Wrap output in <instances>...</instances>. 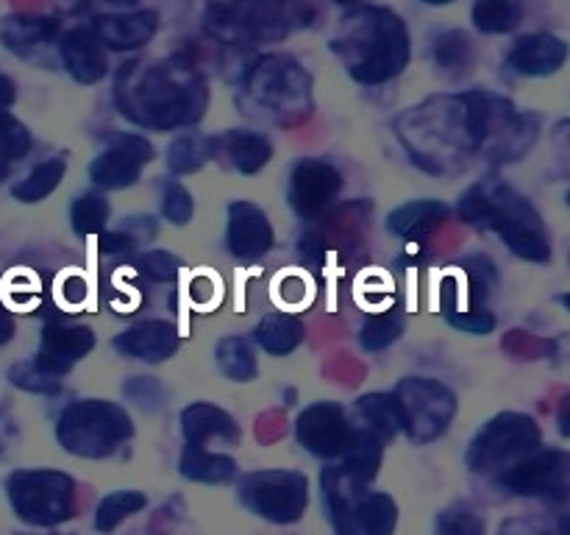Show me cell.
<instances>
[{
	"instance_id": "cell-1",
	"label": "cell",
	"mask_w": 570,
	"mask_h": 535,
	"mask_svg": "<svg viewBox=\"0 0 570 535\" xmlns=\"http://www.w3.org/2000/svg\"><path fill=\"white\" fill-rule=\"evenodd\" d=\"M395 132L410 159L426 173H454L473 154L490 162L521 159L540 134V117L518 111L510 98L490 89L429 95L395 117Z\"/></svg>"
},
{
	"instance_id": "cell-2",
	"label": "cell",
	"mask_w": 570,
	"mask_h": 535,
	"mask_svg": "<svg viewBox=\"0 0 570 535\" xmlns=\"http://www.w3.org/2000/svg\"><path fill=\"white\" fill-rule=\"evenodd\" d=\"M115 106L142 128H187L209 109V81L184 56L131 59L115 76Z\"/></svg>"
},
{
	"instance_id": "cell-3",
	"label": "cell",
	"mask_w": 570,
	"mask_h": 535,
	"mask_svg": "<svg viewBox=\"0 0 570 535\" xmlns=\"http://www.w3.org/2000/svg\"><path fill=\"white\" fill-rule=\"evenodd\" d=\"M328 45L345 72L365 87L393 81L412 59L410 28L387 6H354L340 17Z\"/></svg>"
},
{
	"instance_id": "cell-4",
	"label": "cell",
	"mask_w": 570,
	"mask_h": 535,
	"mask_svg": "<svg viewBox=\"0 0 570 535\" xmlns=\"http://www.w3.org/2000/svg\"><path fill=\"white\" fill-rule=\"evenodd\" d=\"M312 72L289 54H262L245 61L237 76V104L254 120L295 126L315 106Z\"/></svg>"
},
{
	"instance_id": "cell-5",
	"label": "cell",
	"mask_w": 570,
	"mask_h": 535,
	"mask_svg": "<svg viewBox=\"0 0 570 535\" xmlns=\"http://www.w3.org/2000/svg\"><path fill=\"white\" fill-rule=\"evenodd\" d=\"M456 212L465 223L493 228L507 249L529 262L551 260V237L543 217L527 195L499 178H484L462 193Z\"/></svg>"
},
{
	"instance_id": "cell-6",
	"label": "cell",
	"mask_w": 570,
	"mask_h": 535,
	"mask_svg": "<svg viewBox=\"0 0 570 535\" xmlns=\"http://www.w3.org/2000/svg\"><path fill=\"white\" fill-rule=\"evenodd\" d=\"M309 26L293 0H204V28L226 48L282 42L293 26Z\"/></svg>"
},
{
	"instance_id": "cell-7",
	"label": "cell",
	"mask_w": 570,
	"mask_h": 535,
	"mask_svg": "<svg viewBox=\"0 0 570 535\" xmlns=\"http://www.w3.org/2000/svg\"><path fill=\"white\" fill-rule=\"evenodd\" d=\"M134 435L131 416L115 401L83 399L65 407L56 424V438L76 457L100 460Z\"/></svg>"
},
{
	"instance_id": "cell-8",
	"label": "cell",
	"mask_w": 570,
	"mask_h": 535,
	"mask_svg": "<svg viewBox=\"0 0 570 535\" xmlns=\"http://www.w3.org/2000/svg\"><path fill=\"white\" fill-rule=\"evenodd\" d=\"M17 516L33 527H53L76 513V483L53 468H20L6 479Z\"/></svg>"
},
{
	"instance_id": "cell-9",
	"label": "cell",
	"mask_w": 570,
	"mask_h": 535,
	"mask_svg": "<svg viewBox=\"0 0 570 535\" xmlns=\"http://www.w3.org/2000/svg\"><path fill=\"white\" fill-rule=\"evenodd\" d=\"M393 396L399 401L404 432L415 444L438 440L451 427V421L456 416V407H460L454 390L432 377L401 379Z\"/></svg>"
},
{
	"instance_id": "cell-10",
	"label": "cell",
	"mask_w": 570,
	"mask_h": 535,
	"mask_svg": "<svg viewBox=\"0 0 570 535\" xmlns=\"http://www.w3.org/2000/svg\"><path fill=\"white\" fill-rule=\"evenodd\" d=\"M540 449V427L527 412H499L490 418L468 449V466L473 471H495L518 463Z\"/></svg>"
},
{
	"instance_id": "cell-11",
	"label": "cell",
	"mask_w": 570,
	"mask_h": 535,
	"mask_svg": "<svg viewBox=\"0 0 570 535\" xmlns=\"http://www.w3.org/2000/svg\"><path fill=\"white\" fill-rule=\"evenodd\" d=\"M239 499L267 522L293 524L309 505V483L304 474L284 471V468L254 471L239 483Z\"/></svg>"
},
{
	"instance_id": "cell-12",
	"label": "cell",
	"mask_w": 570,
	"mask_h": 535,
	"mask_svg": "<svg viewBox=\"0 0 570 535\" xmlns=\"http://www.w3.org/2000/svg\"><path fill=\"white\" fill-rule=\"evenodd\" d=\"M570 457L562 449H534L532 455L501 471L499 483L521 496H543V499H568Z\"/></svg>"
},
{
	"instance_id": "cell-13",
	"label": "cell",
	"mask_w": 570,
	"mask_h": 535,
	"mask_svg": "<svg viewBox=\"0 0 570 535\" xmlns=\"http://www.w3.org/2000/svg\"><path fill=\"white\" fill-rule=\"evenodd\" d=\"M150 159H154V145L148 143V137L111 132L106 137L104 154L95 156L89 165V178L106 189L131 187Z\"/></svg>"
},
{
	"instance_id": "cell-14",
	"label": "cell",
	"mask_w": 570,
	"mask_h": 535,
	"mask_svg": "<svg viewBox=\"0 0 570 535\" xmlns=\"http://www.w3.org/2000/svg\"><path fill=\"white\" fill-rule=\"evenodd\" d=\"M351 429L354 427L348 424V416L337 401H315L295 421V438L315 457L332 460V457L343 455Z\"/></svg>"
},
{
	"instance_id": "cell-15",
	"label": "cell",
	"mask_w": 570,
	"mask_h": 535,
	"mask_svg": "<svg viewBox=\"0 0 570 535\" xmlns=\"http://www.w3.org/2000/svg\"><path fill=\"white\" fill-rule=\"evenodd\" d=\"M343 187V176L323 159H301L289 176V204L301 217H317L332 206Z\"/></svg>"
},
{
	"instance_id": "cell-16",
	"label": "cell",
	"mask_w": 570,
	"mask_h": 535,
	"mask_svg": "<svg viewBox=\"0 0 570 535\" xmlns=\"http://www.w3.org/2000/svg\"><path fill=\"white\" fill-rule=\"evenodd\" d=\"M61 22L50 14H9L0 22V42L26 61L48 65V50H59Z\"/></svg>"
},
{
	"instance_id": "cell-17",
	"label": "cell",
	"mask_w": 570,
	"mask_h": 535,
	"mask_svg": "<svg viewBox=\"0 0 570 535\" xmlns=\"http://www.w3.org/2000/svg\"><path fill=\"white\" fill-rule=\"evenodd\" d=\"M92 33L106 50H139L154 42L159 31V14L154 9H128L117 14H100L92 20Z\"/></svg>"
},
{
	"instance_id": "cell-18",
	"label": "cell",
	"mask_w": 570,
	"mask_h": 535,
	"mask_svg": "<svg viewBox=\"0 0 570 535\" xmlns=\"http://www.w3.org/2000/svg\"><path fill=\"white\" fill-rule=\"evenodd\" d=\"M568 42L557 33L538 31L518 37L507 54V65L523 78H549L566 67Z\"/></svg>"
},
{
	"instance_id": "cell-19",
	"label": "cell",
	"mask_w": 570,
	"mask_h": 535,
	"mask_svg": "<svg viewBox=\"0 0 570 535\" xmlns=\"http://www.w3.org/2000/svg\"><path fill=\"white\" fill-rule=\"evenodd\" d=\"M226 243L237 260H259L273 249V226L265 212L250 201H234L228 206Z\"/></svg>"
},
{
	"instance_id": "cell-20",
	"label": "cell",
	"mask_w": 570,
	"mask_h": 535,
	"mask_svg": "<svg viewBox=\"0 0 570 535\" xmlns=\"http://www.w3.org/2000/svg\"><path fill=\"white\" fill-rule=\"evenodd\" d=\"M92 346L95 334L89 327H61V323H50V327H45L33 362L42 371L61 379L78 360H83L92 351Z\"/></svg>"
},
{
	"instance_id": "cell-21",
	"label": "cell",
	"mask_w": 570,
	"mask_h": 535,
	"mask_svg": "<svg viewBox=\"0 0 570 535\" xmlns=\"http://www.w3.org/2000/svg\"><path fill=\"white\" fill-rule=\"evenodd\" d=\"M59 61L76 84H98L109 72V56L92 28H70L59 39Z\"/></svg>"
},
{
	"instance_id": "cell-22",
	"label": "cell",
	"mask_w": 570,
	"mask_h": 535,
	"mask_svg": "<svg viewBox=\"0 0 570 535\" xmlns=\"http://www.w3.org/2000/svg\"><path fill=\"white\" fill-rule=\"evenodd\" d=\"M115 349L145 362H161L176 354L178 332L167 321H145L115 338Z\"/></svg>"
},
{
	"instance_id": "cell-23",
	"label": "cell",
	"mask_w": 570,
	"mask_h": 535,
	"mask_svg": "<svg viewBox=\"0 0 570 535\" xmlns=\"http://www.w3.org/2000/svg\"><path fill=\"white\" fill-rule=\"evenodd\" d=\"M181 432L187 438V446H204L206 440H239V427L226 410L215 405H206V401H198V405H189L187 410L181 412Z\"/></svg>"
},
{
	"instance_id": "cell-24",
	"label": "cell",
	"mask_w": 570,
	"mask_h": 535,
	"mask_svg": "<svg viewBox=\"0 0 570 535\" xmlns=\"http://www.w3.org/2000/svg\"><path fill=\"white\" fill-rule=\"evenodd\" d=\"M445 217H449V206H445L443 201L423 198V201H410V204L390 212L387 226L395 237L417 243V240L438 232V226L445 221Z\"/></svg>"
},
{
	"instance_id": "cell-25",
	"label": "cell",
	"mask_w": 570,
	"mask_h": 535,
	"mask_svg": "<svg viewBox=\"0 0 570 535\" xmlns=\"http://www.w3.org/2000/svg\"><path fill=\"white\" fill-rule=\"evenodd\" d=\"M217 150H220L223 156H228V162H232L239 173H245V176L259 173L273 156V145L267 143L265 134L248 132V128L226 132L220 139H215V154Z\"/></svg>"
},
{
	"instance_id": "cell-26",
	"label": "cell",
	"mask_w": 570,
	"mask_h": 535,
	"mask_svg": "<svg viewBox=\"0 0 570 535\" xmlns=\"http://www.w3.org/2000/svg\"><path fill=\"white\" fill-rule=\"evenodd\" d=\"M323 499L328 505V518L334 524V533L337 535H360L354 527V505L356 496L362 494V485H356L354 479L345 477L340 471V466H332L323 471Z\"/></svg>"
},
{
	"instance_id": "cell-27",
	"label": "cell",
	"mask_w": 570,
	"mask_h": 535,
	"mask_svg": "<svg viewBox=\"0 0 570 535\" xmlns=\"http://www.w3.org/2000/svg\"><path fill=\"white\" fill-rule=\"evenodd\" d=\"M384 440H379L376 435L367 432V429H351V438L343 449V466L340 471L348 479H354L356 485L365 488L371 479H376L379 466H382L384 455Z\"/></svg>"
},
{
	"instance_id": "cell-28",
	"label": "cell",
	"mask_w": 570,
	"mask_h": 535,
	"mask_svg": "<svg viewBox=\"0 0 570 535\" xmlns=\"http://www.w3.org/2000/svg\"><path fill=\"white\" fill-rule=\"evenodd\" d=\"M432 61L443 76L465 78L476 65V45L462 28H449L432 42Z\"/></svg>"
},
{
	"instance_id": "cell-29",
	"label": "cell",
	"mask_w": 570,
	"mask_h": 535,
	"mask_svg": "<svg viewBox=\"0 0 570 535\" xmlns=\"http://www.w3.org/2000/svg\"><path fill=\"white\" fill-rule=\"evenodd\" d=\"M399 524V505L390 494L362 490L354 505V527L360 535H393Z\"/></svg>"
},
{
	"instance_id": "cell-30",
	"label": "cell",
	"mask_w": 570,
	"mask_h": 535,
	"mask_svg": "<svg viewBox=\"0 0 570 535\" xmlns=\"http://www.w3.org/2000/svg\"><path fill=\"white\" fill-rule=\"evenodd\" d=\"M304 323L295 315L287 312H271L259 321V327L254 329V340L267 351V354H289V351L298 349L304 343Z\"/></svg>"
},
{
	"instance_id": "cell-31",
	"label": "cell",
	"mask_w": 570,
	"mask_h": 535,
	"mask_svg": "<svg viewBox=\"0 0 570 535\" xmlns=\"http://www.w3.org/2000/svg\"><path fill=\"white\" fill-rule=\"evenodd\" d=\"M181 474L195 483H209L223 485L232 483L237 477V463L228 455H217V451H206L204 446H187L178 463Z\"/></svg>"
},
{
	"instance_id": "cell-32",
	"label": "cell",
	"mask_w": 570,
	"mask_h": 535,
	"mask_svg": "<svg viewBox=\"0 0 570 535\" xmlns=\"http://www.w3.org/2000/svg\"><path fill=\"white\" fill-rule=\"evenodd\" d=\"M471 20L476 31L488 37L512 33L523 22V3L521 0H473Z\"/></svg>"
},
{
	"instance_id": "cell-33",
	"label": "cell",
	"mask_w": 570,
	"mask_h": 535,
	"mask_svg": "<svg viewBox=\"0 0 570 535\" xmlns=\"http://www.w3.org/2000/svg\"><path fill=\"white\" fill-rule=\"evenodd\" d=\"M356 410H360L362 421H365L367 432L376 435L379 440H390L404 429L401 424V410L399 401L393 393H367L356 401Z\"/></svg>"
},
{
	"instance_id": "cell-34",
	"label": "cell",
	"mask_w": 570,
	"mask_h": 535,
	"mask_svg": "<svg viewBox=\"0 0 570 535\" xmlns=\"http://www.w3.org/2000/svg\"><path fill=\"white\" fill-rule=\"evenodd\" d=\"M215 156V139L206 134H181L167 145V167L176 176L195 173Z\"/></svg>"
},
{
	"instance_id": "cell-35",
	"label": "cell",
	"mask_w": 570,
	"mask_h": 535,
	"mask_svg": "<svg viewBox=\"0 0 570 535\" xmlns=\"http://www.w3.org/2000/svg\"><path fill=\"white\" fill-rule=\"evenodd\" d=\"M65 159L39 162L20 184H14L11 195H14L17 201H22V204H37V201L48 198V195L59 187L61 178H65Z\"/></svg>"
},
{
	"instance_id": "cell-36",
	"label": "cell",
	"mask_w": 570,
	"mask_h": 535,
	"mask_svg": "<svg viewBox=\"0 0 570 535\" xmlns=\"http://www.w3.org/2000/svg\"><path fill=\"white\" fill-rule=\"evenodd\" d=\"M217 366L234 382H248V379L256 377L259 366H256V354L250 349V343L245 338H223L217 343Z\"/></svg>"
},
{
	"instance_id": "cell-37",
	"label": "cell",
	"mask_w": 570,
	"mask_h": 535,
	"mask_svg": "<svg viewBox=\"0 0 570 535\" xmlns=\"http://www.w3.org/2000/svg\"><path fill=\"white\" fill-rule=\"evenodd\" d=\"M145 505H148V499H145V494H139V490H115V494L100 499L98 513H95V527H98L100 533H111L117 524L142 510Z\"/></svg>"
},
{
	"instance_id": "cell-38",
	"label": "cell",
	"mask_w": 570,
	"mask_h": 535,
	"mask_svg": "<svg viewBox=\"0 0 570 535\" xmlns=\"http://www.w3.org/2000/svg\"><path fill=\"white\" fill-rule=\"evenodd\" d=\"M404 332V315L399 310L379 312V315L367 318L365 327L360 329V343L365 351H382L393 346Z\"/></svg>"
},
{
	"instance_id": "cell-39",
	"label": "cell",
	"mask_w": 570,
	"mask_h": 535,
	"mask_svg": "<svg viewBox=\"0 0 570 535\" xmlns=\"http://www.w3.org/2000/svg\"><path fill=\"white\" fill-rule=\"evenodd\" d=\"M72 232L76 234H100L109 221V201L98 193H83L72 201L70 210Z\"/></svg>"
},
{
	"instance_id": "cell-40",
	"label": "cell",
	"mask_w": 570,
	"mask_h": 535,
	"mask_svg": "<svg viewBox=\"0 0 570 535\" xmlns=\"http://www.w3.org/2000/svg\"><path fill=\"white\" fill-rule=\"evenodd\" d=\"M31 150V132L11 111H0V162L26 159Z\"/></svg>"
},
{
	"instance_id": "cell-41",
	"label": "cell",
	"mask_w": 570,
	"mask_h": 535,
	"mask_svg": "<svg viewBox=\"0 0 570 535\" xmlns=\"http://www.w3.org/2000/svg\"><path fill=\"white\" fill-rule=\"evenodd\" d=\"M9 379L11 385L17 388L28 390V393H39V396H53L61 390V379L53 377V373L42 371L33 360L17 362V366L9 368Z\"/></svg>"
},
{
	"instance_id": "cell-42",
	"label": "cell",
	"mask_w": 570,
	"mask_h": 535,
	"mask_svg": "<svg viewBox=\"0 0 570 535\" xmlns=\"http://www.w3.org/2000/svg\"><path fill=\"white\" fill-rule=\"evenodd\" d=\"M434 535H484V522L468 505H454L440 513Z\"/></svg>"
},
{
	"instance_id": "cell-43",
	"label": "cell",
	"mask_w": 570,
	"mask_h": 535,
	"mask_svg": "<svg viewBox=\"0 0 570 535\" xmlns=\"http://www.w3.org/2000/svg\"><path fill=\"white\" fill-rule=\"evenodd\" d=\"M193 212V195L178 182H165V189H161V215L170 223H176V226H184V223H189Z\"/></svg>"
},
{
	"instance_id": "cell-44",
	"label": "cell",
	"mask_w": 570,
	"mask_h": 535,
	"mask_svg": "<svg viewBox=\"0 0 570 535\" xmlns=\"http://www.w3.org/2000/svg\"><path fill=\"white\" fill-rule=\"evenodd\" d=\"M499 535H568V518L551 524L546 516H515L501 524Z\"/></svg>"
},
{
	"instance_id": "cell-45",
	"label": "cell",
	"mask_w": 570,
	"mask_h": 535,
	"mask_svg": "<svg viewBox=\"0 0 570 535\" xmlns=\"http://www.w3.org/2000/svg\"><path fill=\"white\" fill-rule=\"evenodd\" d=\"M122 393L142 410H159L165 401V388L154 377H131L122 385Z\"/></svg>"
},
{
	"instance_id": "cell-46",
	"label": "cell",
	"mask_w": 570,
	"mask_h": 535,
	"mask_svg": "<svg viewBox=\"0 0 570 535\" xmlns=\"http://www.w3.org/2000/svg\"><path fill=\"white\" fill-rule=\"evenodd\" d=\"M137 268L145 273V276L154 279V282H173V279L178 276L181 262H178L173 254H167V251H148V254L139 256Z\"/></svg>"
},
{
	"instance_id": "cell-47",
	"label": "cell",
	"mask_w": 570,
	"mask_h": 535,
	"mask_svg": "<svg viewBox=\"0 0 570 535\" xmlns=\"http://www.w3.org/2000/svg\"><path fill=\"white\" fill-rule=\"evenodd\" d=\"M449 321H451V327L462 329V332H468V334H490L495 329L493 312H488V310L451 312Z\"/></svg>"
},
{
	"instance_id": "cell-48",
	"label": "cell",
	"mask_w": 570,
	"mask_h": 535,
	"mask_svg": "<svg viewBox=\"0 0 570 535\" xmlns=\"http://www.w3.org/2000/svg\"><path fill=\"white\" fill-rule=\"evenodd\" d=\"M122 223H126V226H122L120 232H126L128 237L134 240V245L148 243V240H154L156 221L150 215H134V217H128V221H122Z\"/></svg>"
},
{
	"instance_id": "cell-49",
	"label": "cell",
	"mask_w": 570,
	"mask_h": 535,
	"mask_svg": "<svg viewBox=\"0 0 570 535\" xmlns=\"http://www.w3.org/2000/svg\"><path fill=\"white\" fill-rule=\"evenodd\" d=\"M98 243L104 254H120V251L134 249V240L126 232H100Z\"/></svg>"
},
{
	"instance_id": "cell-50",
	"label": "cell",
	"mask_w": 570,
	"mask_h": 535,
	"mask_svg": "<svg viewBox=\"0 0 570 535\" xmlns=\"http://www.w3.org/2000/svg\"><path fill=\"white\" fill-rule=\"evenodd\" d=\"M278 288H282V299L289 301V304H298V301H304V290H306L304 279L287 276V279H282V284H278Z\"/></svg>"
},
{
	"instance_id": "cell-51",
	"label": "cell",
	"mask_w": 570,
	"mask_h": 535,
	"mask_svg": "<svg viewBox=\"0 0 570 535\" xmlns=\"http://www.w3.org/2000/svg\"><path fill=\"white\" fill-rule=\"evenodd\" d=\"M14 100H17V84L11 81L3 70H0V111L9 109Z\"/></svg>"
},
{
	"instance_id": "cell-52",
	"label": "cell",
	"mask_w": 570,
	"mask_h": 535,
	"mask_svg": "<svg viewBox=\"0 0 570 535\" xmlns=\"http://www.w3.org/2000/svg\"><path fill=\"white\" fill-rule=\"evenodd\" d=\"M11 338H14V318L0 310V346L9 343Z\"/></svg>"
},
{
	"instance_id": "cell-53",
	"label": "cell",
	"mask_w": 570,
	"mask_h": 535,
	"mask_svg": "<svg viewBox=\"0 0 570 535\" xmlns=\"http://www.w3.org/2000/svg\"><path fill=\"white\" fill-rule=\"evenodd\" d=\"M109 6H120V9H134V6L139 3V0H106Z\"/></svg>"
},
{
	"instance_id": "cell-54",
	"label": "cell",
	"mask_w": 570,
	"mask_h": 535,
	"mask_svg": "<svg viewBox=\"0 0 570 535\" xmlns=\"http://www.w3.org/2000/svg\"><path fill=\"white\" fill-rule=\"evenodd\" d=\"M417 3L434 6V9H443V6H451V3H454V0H417Z\"/></svg>"
},
{
	"instance_id": "cell-55",
	"label": "cell",
	"mask_w": 570,
	"mask_h": 535,
	"mask_svg": "<svg viewBox=\"0 0 570 535\" xmlns=\"http://www.w3.org/2000/svg\"><path fill=\"white\" fill-rule=\"evenodd\" d=\"M6 418H3V412H0V451H3V444H6Z\"/></svg>"
},
{
	"instance_id": "cell-56",
	"label": "cell",
	"mask_w": 570,
	"mask_h": 535,
	"mask_svg": "<svg viewBox=\"0 0 570 535\" xmlns=\"http://www.w3.org/2000/svg\"><path fill=\"white\" fill-rule=\"evenodd\" d=\"M9 173H11V165L0 162V182H3V178H9Z\"/></svg>"
},
{
	"instance_id": "cell-57",
	"label": "cell",
	"mask_w": 570,
	"mask_h": 535,
	"mask_svg": "<svg viewBox=\"0 0 570 535\" xmlns=\"http://www.w3.org/2000/svg\"><path fill=\"white\" fill-rule=\"evenodd\" d=\"M332 3H337V6H348V9H354V6H360V0H332Z\"/></svg>"
}]
</instances>
